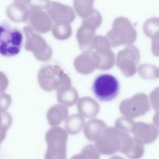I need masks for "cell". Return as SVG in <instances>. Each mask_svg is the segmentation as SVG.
<instances>
[{"label": "cell", "mask_w": 159, "mask_h": 159, "mask_svg": "<svg viewBox=\"0 0 159 159\" xmlns=\"http://www.w3.org/2000/svg\"><path fill=\"white\" fill-rule=\"evenodd\" d=\"M38 80L40 87L47 92L71 85L69 76L58 65L53 63L45 65L40 68Z\"/></svg>", "instance_id": "cell-1"}, {"label": "cell", "mask_w": 159, "mask_h": 159, "mask_svg": "<svg viewBox=\"0 0 159 159\" xmlns=\"http://www.w3.org/2000/svg\"><path fill=\"white\" fill-rule=\"evenodd\" d=\"M111 47L122 45H130L136 41V31L130 20L127 18L119 16L115 19L111 29L106 36Z\"/></svg>", "instance_id": "cell-2"}, {"label": "cell", "mask_w": 159, "mask_h": 159, "mask_svg": "<svg viewBox=\"0 0 159 159\" xmlns=\"http://www.w3.org/2000/svg\"><path fill=\"white\" fill-rule=\"evenodd\" d=\"M67 138L66 131L60 127H53L48 130L45 136L47 149L45 158L66 159Z\"/></svg>", "instance_id": "cell-3"}, {"label": "cell", "mask_w": 159, "mask_h": 159, "mask_svg": "<svg viewBox=\"0 0 159 159\" xmlns=\"http://www.w3.org/2000/svg\"><path fill=\"white\" fill-rule=\"evenodd\" d=\"M0 53L5 57H11L20 51L23 35L18 29L11 27L7 22L1 23L0 27Z\"/></svg>", "instance_id": "cell-4"}, {"label": "cell", "mask_w": 159, "mask_h": 159, "mask_svg": "<svg viewBox=\"0 0 159 159\" xmlns=\"http://www.w3.org/2000/svg\"><path fill=\"white\" fill-rule=\"evenodd\" d=\"M23 31L26 37L25 49L33 52L34 57L39 61L49 59L52 56V50L44 38L29 26H25Z\"/></svg>", "instance_id": "cell-5"}, {"label": "cell", "mask_w": 159, "mask_h": 159, "mask_svg": "<svg viewBox=\"0 0 159 159\" xmlns=\"http://www.w3.org/2000/svg\"><path fill=\"white\" fill-rule=\"evenodd\" d=\"M92 90L95 96L100 101H110L117 96L120 84L117 79L109 74H103L94 80Z\"/></svg>", "instance_id": "cell-6"}, {"label": "cell", "mask_w": 159, "mask_h": 159, "mask_svg": "<svg viewBox=\"0 0 159 159\" xmlns=\"http://www.w3.org/2000/svg\"><path fill=\"white\" fill-rule=\"evenodd\" d=\"M101 24L100 20L94 16L83 19L82 24L76 34L79 46L82 51H90L95 49L96 30Z\"/></svg>", "instance_id": "cell-7"}, {"label": "cell", "mask_w": 159, "mask_h": 159, "mask_svg": "<svg viewBox=\"0 0 159 159\" xmlns=\"http://www.w3.org/2000/svg\"><path fill=\"white\" fill-rule=\"evenodd\" d=\"M140 58L137 48L132 44L127 45L117 53L116 65L125 76L130 77L136 73Z\"/></svg>", "instance_id": "cell-8"}, {"label": "cell", "mask_w": 159, "mask_h": 159, "mask_svg": "<svg viewBox=\"0 0 159 159\" xmlns=\"http://www.w3.org/2000/svg\"><path fill=\"white\" fill-rule=\"evenodd\" d=\"M106 36L97 35L95 51L94 52L97 68L102 70L110 69L115 63V55Z\"/></svg>", "instance_id": "cell-9"}, {"label": "cell", "mask_w": 159, "mask_h": 159, "mask_svg": "<svg viewBox=\"0 0 159 159\" xmlns=\"http://www.w3.org/2000/svg\"><path fill=\"white\" fill-rule=\"evenodd\" d=\"M121 109L123 114L134 119L144 115L151 110L147 96L143 93H137L122 102Z\"/></svg>", "instance_id": "cell-10"}, {"label": "cell", "mask_w": 159, "mask_h": 159, "mask_svg": "<svg viewBox=\"0 0 159 159\" xmlns=\"http://www.w3.org/2000/svg\"><path fill=\"white\" fill-rule=\"evenodd\" d=\"M25 22L37 32L45 34L52 28V20L48 13L42 9H30Z\"/></svg>", "instance_id": "cell-11"}, {"label": "cell", "mask_w": 159, "mask_h": 159, "mask_svg": "<svg viewBox=\"0 0 159 159\" xmlns=\"http://www.w3.org/2000/svg\"><path fill=\"white\" fill-rule=\"evenodd\" d=\"M46 10L54 23L66 21L71 23L75 18V13L71 7L57 2H50Z\"/></svg>", "instance_id": "cell-12"}, {"label": "cell", "mask_w": 159, "mask_h": 159, "mask_svg": "<svg viewBox=\"0 0 159 159\" xmlns=\"http://www.w3.org/2000/svg\"><path fill=\"white\" fill-rule=\"evenodd\" d=\"M131 132L145 144L152 143L159 135V129L156 125L141 121L134 122Z\"/></svg>", "instance_id": "cell-13"}, {"label": "cell", "mask_w": 159, "mask_h": 159, "mask_svg": "<svg viewBox=\"0 0 159 159\" xmlns=\"http://www.w3.org/2000/svg\"><path fill=\"white\" fill-rule=\"evenodd\" d=\"M74 66L76 70L80 74L88 75L93 72L97 68L94 52H84L75 58Z\"/></svg>", "instance_id": "cell-14"}, {"label": "cell", "mask_w": 159, "mask_h": 159, "mask_svg": "<svg viewBox=\"0 0 159 159\" xmlns=\"http://www.w3.org/2000/svg\"><path fill=\"white\" fill-rule=\"evenodd\" d=\"M30 9L22 3L14 2L7 7L6 15L8 18L14 22H25Z\"/></svg>", "instance_id": "cell-15"}, {"label": "cell", "mask_w": 159, "mask_h": 159, "mask_svg": "<svg viewBox=\"0 0 159 159\" xmlns=\"http://www.w3.org/2000/svg\"><path fill=\"white\" fill-rule=\"evenodd\" d=\"M68 113L67 107L62 105L56 104L48 110L46 117L49 125L51 126L59 125L64 121Z\"/></svg>", "instance_id": "cell-16"}, {"label": "cell", "mask_w": 159, "mask_h": 159, "mask_svg": "<svg viewBox=\"0 0 159 159\" xmlns=\"http://www.w3.org/2000/svg\"><path fill=\"white\" fill-rule=\"evenodd\" d=\"M76 90L71 85L64 87L57 90V97L58 102L68 106L74 104L78 97Z\"/></svg>", "instance_id": "cell-17"}, {"label": "cell", "mask_w": 159, "mask_h": 159, "mask_svg": "<svg viewBox=\"0 0 159 159\" xmlns=\"http://www.w3.org/2000/svg\"><path fill=\"white\" fill-rule=\"evenodd\" d=\"M74 8L77 15L83 19L91 15L95 9L94 0H73Z\"/></svg>", "instance_id": "cell-18"}, {"label": "cell", "mask_w": 159, "mask_h": 159, "mask_svg": "<svg viewBox=\"0 0 159 159\" xmlns=\"http://www.w3.org/2000/svg\"><path fill=\"white\" fill-rule=\"evenodd\" d=\"M70 23L62 21L55 23L52 29V34L56 39L63 40L69 38L72 33Z\"/></svg>", "instance_id": "cell-19"}, {"label": "cell", "mask_w": 159, "mask_h": 159, "mask_svg": "<svg viewBox=\"0 0 159 159\" xmlns=\"http://www.w3.org/2000/svg\"><path fill=\"white\" fill-rule=\"evenodd\" d=\"M138 72L142 78L155 80L159 78V67L152 64L144 63L140 65Z\"/></svg>", "instance_id": "cell-20"}, {"label": "cell", "mask_w": 159, "mask_h": 159, "mask_svg": "<svg viewBox=\"0 0 159 159\" xmlns=\"http://www.w3.org/2000/svg\"><path fill=\"white\" fill-rule=\"evenodd\" d=\"M143 30L145 34L152 39L154 34L159 30V18L153 17L147 19L144 23Z\"/></svg>", "instance_id": "cell-21"}, {"label": "cell", "mask_w": 159, "mask_h": 159, "mask_svg": "<svg viewBox=\"0 0 159 159\" xmlns=\"http://www.w3.org/2000/svg\"><path fill=\"white\" fill-rule=\"evenodd\" d=\"M16 1L25 4L30 9L42 10L46 9L50 2V0H16Z\"/></svg>", "instance_id": "cell-22"}, {"label": "cell", "mask_w": 159, "mask_h": 159, "mask_svg": "<svg viewBox=\"0 0 159 159\" xmlns=\"http://www.w3.org/2000/svg\"><path fill=\"white\" fill-rule=\"evenodd\" d=\"M1 116V137L4 139L6 136V132L10 126L12 122V118L10 114L5 111H0Z\"/></svg>", "instance_id": "cell-23"}, {"label": "cell", "mask_w": 159, "mask_h": 159, "mask_svg": "<svg viewBox=\"0 0 159 159\" xmlns=\"http://www.w3.org/2000/svg\"><path fill=\"white\" fill-rule=\"evenodd\" d=\"M149 99L153 109L156 111L159 110V87L153 90L150 93Z\"/></svg>", "instance_id": "cell-24"}, {"label": "cell", "mask_w": 159, "mask_h": 159, "mask_svg": "<svg viewBox=\"0 0 159 159\" xmlns=\"http://www.w3.org/2000/svg\"><path fill=\"white\" fill-rule=\"evenodd\" d=\"M151 51L153 55L159 57V30L152 38Z\"/></svg>", "instance_id": "cell-25"}, {"label": "cell", "mask_w": 159, "mask_h": 159, "mask_svg": "<svg viewBox=\"0 0 159 159\" xmlns=\"http://www.w3.org/2000/svg\"><path fill=\"white\" fill-rule=\"evenodd\" d=\"M1 96L0 111H5L11 103V100L10 95L5 93H2Z\"/></svg>", "instance_id": "cell-26"}, {"label": "cell", "mask_w": 159, "mask_h": 159, "mask_svg": "<svg viewBox=\"0 0 159 159\" xmlns=\"http://www.w3.org/2000/svg\"><path fill=\"white\" fill-rule=\"evenodd\" d=\"M152 119L153 124L159 129V110L156 111Z\"/></svg>", "instance_id": "cell-27"}]
</instances>
